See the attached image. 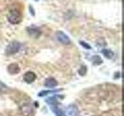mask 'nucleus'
<instances>
[{
    "label": "nucleus",
    "mask_w": 124,
    "mask_h": 116,
    "mask_svg": "<svg viewBox=\"0 0 124 116\" xmlns=\"http://www.w3.org/2000/svg\"><path fill=\"white\" fill-rule=\"evenodd\" d=\"M8 21H9L11 24L16 25L20 23L23 19V13L22 11L18 9L16 7H13V9H11L8 13L7 15Z\"/></svg>",
    "instance_id": "f257e3e1"
},
{
    "label": "nucleus",
    "mask_w": 124,
    "mask_h": 116,
    "mask_svg": "<svg viewBox=\"0 0 124 116\" xmlns=\"http://www.w3.org/2000/svg\"><path fill=\"white\" fill-rule=\"evenodd\" d=\"M21 45L19 42L17 41H13L7 46V47L6 49V56H12L14 55L16 53L19 52V50H20Z\"/></svg>",
    "instance_id": "f03ea898"
},
{
    "label": "nucleus",
    "mask_w": 124,
    "mask_h": 116,
    "mask_svg": "<svg viewBox=\"0 0 124 116\" xmlns=\"http://www.w3.org/2000/svg\"><path fill=\"white\" fill-rule=\"evenodd\" d=\"M55 35H56L57 40L59 41L61 44L64 45H68L71 44V40H70L68 36H67V34H65L64 32H62V31H57Z\"/></svg>",
    "instance_id": "7ed1b4c3"
},
{
    "label": "nucleus",
    "mask_w": 124,
    "mask_h": 116,
    "mask_svg": "<svg viewBox=\"0 0 124 116\" xmlns=\"http://www.w3.org/2000/svg\"><path fill=\"white\" fill-rule=\"evenodd\" d=\"M26 32L29 34V36L33 38H39L42 33V31L40 28H38L37 26H28L26 28Z\"/></svg>",
    "instance_id": "20e7f679"
},
{
    "label": "nucleus",
    "mask_w": 124,
    "mask_h": 116,
    "mask_svg": "<svg viewBox=\"0 0 124 116\" xmlns=\"http://www.w3.org/2000/svg\"><path fill=\"white\" fill-rule=\"evenodd\" d=\"M64 114L66 116H79L78 108L75 104H70L66 107Z\"/></svg>",
    "instance_id": "39448f33"
},
{
    "label": "nucleus",
    "mask_w": 124,
    "mask_h": 116,
    "mask_svg": "<svg viewBox=\"0 0 124 116\" xmlns=\"http://www.w3.org/2000/svg\"><path fill=\"white\" fill-rule=\"evenodd\" d=\"M20 112L23 116H31L33 113V109L29 104H24L20 107Z\"/></svg>",
    "instance_id": "423d86ee"
},
{
    "label": "nucleus",
    "mask_w": 124,
    "mask_h": 116,
    "mask_svg": "<svg viewBox=\"0 0 124 116\" xmlns=\"http://www.w3.org/2000/svg\"><path fill=\"white\" fill-rule=\"evenodd\" d=\"M37 78V75L36 73L32 72V71H28L26 72L24 75H23V80H24L26 83L31 84L33 83V81L36 80Z\"/></svg>",
    "instance_id": "0eeeda50"
},
{
    "label": "nucleus",
    "mask_w": 124,
    "mask_h": 116,
    "mask_svg": "<svg viewBox=\"0 0 124 116\" xmlns=\"http://www.w3.org/2000/svg\"><path fill=\"white\" fill-rule=\"evenodd\" d=\"M7 71L10 74H16L19 71H20V68H19V65L17 64H10L8 66Z\"/></svg>",
    "instance_id": "6e6552de"
},
{
    "label": "nucleus",
    "mask_w": 124,
    "mask_h": 116,
    "mask_svg": "<svg viewBox=\"0 0 124 116\" xmlns=\"http://www.w3.org/2000/svg\"><path fill=\"white\" fill-rule=\"evenodd\" d=\"M57 81L54 78V77H48L46 78L45 82H44V85L45 87H48V88H54L57 85Z\"/></svg>",
    "instance_id": "1a4fd4ad"
},
{
    "label": "nucleus",
    "mask_w": 124,
    "mask_h": 116,
    "mask_svg": "<svg viewBox=\"0 0 124 116\" xmlns=\"http://www.w3.org/2000/svg\"><path fill=\"white\" fill-rule=\"evenodd\" d=\"M63 98V96L61 95H57V96H53L51 98H49L48 99L46 100V102H47L50 105H57V100Z\"/></svg>",
    "instance_id": "9d476101"
},
{
    "label": "nucleus",
    "mask_w": 124,
    "mask_h": 116,
    "mask_svg": "<svg viewBox=\"0 0 124 116\" xmlns=\"http://www.w3.org/2000/svg\"><path fill=\"white\" fill-rule=\"evenodd\" d=\"M52 111L57 116H66L65 114H64V112L61 109H60V108L57 107V105L52 106Z\"/></svg>",
    "instance_id": "9b49d317"
},
{
    "label": "nucleus",
    "mask_w": 124,
    "mask_h": 116,
    "mask_svg": "<svg viewBox=\"0 0 124 116\" xmlns=\"http://www.w3.org/2000/svg\"><path fill=\"white\" fill-rule=\"evenodd\" d=\"M102 53L103 55L106 57V58H108V59H112V57H113V52L112 51V50H108V49H104L102 50Z\"/></svg>",
    "instance_id": "f8f14e48"
},
{
    "label": "nucleus",
    "mask_w": 124,
    "mask_h": 116,
    "mask_svg": "<svg viewBox=\"0 0 124 116\" xmlns=\"http://www.w3.org/2000/svg\"><path fill=\"white\" fill-rule=\"evenodd\" d=\"M59 91H61V89H57V90H53V91H40V93L38 94V96L40 97H44V96H46L49 94H52V93H55V92H57Z\"/></svg>",
    "instance_id": "ddd939ff"
},
{
    "label": "nucleus",
    "mask_w": 124,
    "mask_h": 116,
    "mask_svg": "<svg viewBox=\"0 0 124 116\" xmlns=\"http://www.w3.org/2000/svg\"><path fill=\"white\" fill-rule=\"evenodd\" d=\"M92 60H93V64L95 65H100L102 64V58H101L99 56L96 55V56H94L92 57Z\"/></svg>",
    "instance_id": "4468645a"
},
{
    "label": "nucleus",
    "mask_w": 124,
    "mask_h": 116,
    "mask_svg": "<svg viewBox=\"0 0 124 116\" xmlns=\"http://www.w3.org/2000/svg\"><path fill=\"white\" fill-rule=\"evenodd\" d=\"M78 73H79V74L81 76H85V74H86V73H87V67H85V65H82L81 67V68L79 69Z\"/></svg>",
    "instance_id": "2eb2a0df"
},
{
    "label": "nucleus",
    "mask_w": 124,
    "mask_h": 116,
    "mask_svg": "<svg viewBox=\"0 0 124 116\" xmlns=\"http://www.w3.org/2000/svg\"><path fill=\"white\" fill-rule=\"evenodd\" d=\"M79 44L83 46V47L85 48V49H88V50H91V46L89 45L88 44H87V43H85V42H84V41H80L79 42Z\"/></svg>",
    "instance_id": "dca6fc26"
},
{
    "label": "nucleus",
    "mask_w": 124,
    "mask_h": 116,
    "mask_svg": "<svg viewBox=\"0 0 124 116\" xmlns=\"http://www.w3.org/2000/svg\"><path fill=\"white\" fill-rule=\"evenodd\" d=\"M7 87L4 85L2 83H0V93H2V92H5L6 91V89Z\"/></svg>",
    "instance_id": "f3484780"
},
{
    "label": "nucleus",
    "mask_w": 124,
    "mask_h": 116,
    "mask_svg": "<svg viewBox=\"0 0 124 116\" xmlns=\"http://www.w3.org/2000/svg\"><path fill=\"white\" fill-rule=\"evenodd\" d=\"M29 9H30V12L31 15H32L33 16H34V15H35V12H34V9H33V7L32 6H30Z\"/></svg>",
    "instance_id": "a211bd4d"
},
{
    "label": "nucleus",
    "mask_w": 124,
    "mask_h": 116,
    "mask_svg": "<svg viewBox=\"0 0 124 116\" xmlns=\"http://www.w3.org/2000/svg\"><path fill=\"white\" fill-rule=\"evenodd\" d=\"M113 112H114V111H112V115H108V112H106V113H104L103 115H100V116H120V115H118V114H117V113H116V115H112V114H113Z\"/></svg>",
    "instance_id": "6ab92c4d"
},
{
    "label": "nucleus",
    "mask_w": 124,
    "mask_h": 116,
    "mask_svg": "<svg viewBox=\"0 0 124 116\" xmlns=\"http://www.w3.org/2000/svg\"><path fill=\"white\" fill-rule=\"evenodd\" d=\"M35 1H39V0H35Z\"/></svg>",
    "instance_id": "aec40b11"
}]
</instances>
